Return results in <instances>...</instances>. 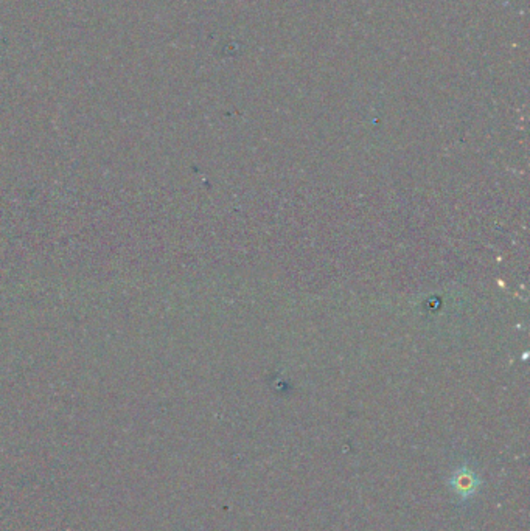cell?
Wrapping results in <instances>:
<instances>
[{"label": "cell", "mask_w": 530, "mask_h": 531, "mask_svg": "<svg viewBox=\"0 0 530 531\" xmlns=\"http://www.w3.org/2000/svg\"><path fill=\"white\" fill-rule=\"evenodd\" d=\"M450 486L461 501H468L477 492L481 480H479L477 472L472 471L468 465H462L461 468L452 472Z\"/></svg>", "instance_id": "cell-1"}]
</instances>
